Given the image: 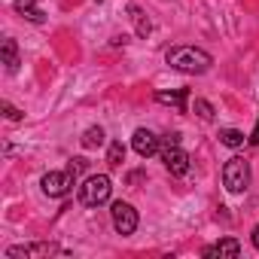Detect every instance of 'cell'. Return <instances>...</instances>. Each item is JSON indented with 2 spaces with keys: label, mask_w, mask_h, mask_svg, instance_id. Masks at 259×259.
<instances>
[{
  "label": "cell",
  "mask_w": 259,
  "mask_h": 259,
  "mask_svg": "<svg viewBox=\"0 0 259 259\" xmlns=\"http://www.w3.org/2000/svg\"><path fill=\"white\" fill-rule=\"evenodd\" d=\"M247 141H250V144H253V147H259V119H256V128H253V135H250V138H247Z\"/></svg>",
  "instance_id": "21"
},
{
  "label": "cell",
  "mask_w": 259,
  "mask_h": 259,
  "mask_svg": "<svg viewBox=\"0 0 259 259\" xmlns=\"http://www.w3.org/2000/svg\"><path fill=\"white\" fill-rule=\"evenodd\" d=\"M138 180H144V171H132V174H128V183H138Z\"/></svg>",
  "instance_id": "23"
},
{
  "label": "cell",
  "mask_w": 259,
  "mask_h": 259,
  "mask_svg": "<svg viewBox=\"0 0 259 259\" xmlns=\"http://www.w3.org/2000/svg\"><path fill=\"white\" fill-rule=\"evenodd\" d=\"M0 55H4V64H7V73H16L19 70V43L13 37H7L4 43H0Z\"/></svg>",
  "instance_id": "12"
},
{
  "label": "cell",
  "mask_w": 259,
  "mask_h": 259,
  "mask_svg": "<svg viewBox=\"0 0 259 259\" xmlns=\"http://www.w3.org/2000/svg\"><path fill=\"white\" fill-rule=\"evenodd\" d=\"M162 147H180V132L165 135V138H162ZM162 147H159V150H162Z\"/></svg>",
  "instance_id": "20"
},
{
  "label": "cell",
  "mask_w": 259,
  "mask_h": 259,
  "mask_svg": "<svg viewBox=\"0 0 259 259\" xmlns=\"http://www.w3.org/2000/svg\"><path fill=\"white\" fill-rule=\"evenodd\" d=\"M128 13H132V19H135V28H138V37H147L150 31H153V25H150V19L138 10V7H132V10H128Z\"/></svg>",
  "instance_id": "16"
},
{
  "label": "cell",
  "mask_w": 259,
  "mask_h": 259,
  "mask_svg": "<svg viewBox=\"0 0 259 259\" xmlns=\"http://www.w3.org/2000/svg\"><path fill=\"white\" fill-rule=\"evenodd\" d=\"M95 4H101V0H95Z\"/></svg>",
  "instance_id": "25"
},
{
  "label": "cell",
  "mask_w": 259,
  "mask_h": 259,
  "mask_svg": "<svg viewBox=\"0 0 259 259\" xmlns=\"http://www.w3.org/2000/svg\"><path fill=\"white\" fill-rule=\"evenodd\" d=\"M64 250L52 241H34V244H16L7 250V259H46V256H61Z\"/></svg>",
  "instance_id": "4"
},
{
  "label": "cell",
  "mask_w": 259,
  "mask_h": 259,
  "mask_svg": "<svg viewBox=\"0 0 259 259\" xmlns=\"http://www.w3.org/2000/svg\"><path fill=\"white\" fill-rule=\"evenodd\" d=\"M125 43H128V37H125V34H122V37H113V46H125Z\"/></svg>",
  "instance_id": "24"
},
{
  "label": "cell",
  "mask_w": 259,
  "mask_h": 259,
  "mask_svg": "<svg viewBox=\"0 0 259 259\" xmlns=\"http://www.w3.org/2000/svg\"><path fill=\"white\" fill-rule=\"evenodd\" d=\"M85 168H89V162H85V159H70V165H67V171H70L73 177H79Z\"/></svg>",
  "instance_id": "19"
},
{
  "label": "cell",
  "mask_w": 259,
  "mask_h": 259,
  "mask_svg": "<svg viewBox=\"0 0 259 259\" xmlns=\"http://www.w3.org/2000/svg\"><path fill=\"white\" fill-rule=\"evenodd\" d=\"M110 217H113V229L119 235H135L138 232V210L128 201H113L110 204Z\"/></svg>",
  "instance_id": "5"
},
{
  "label": "cell",
  "mask_w": 259,
  "mask_h": 259,
  "mask_svg": "<svg viewBox=\"0 0 259 259\" xmlns=\"http://www.w3.org/2000/svg\"><path fill=\"white\" fill-rule=\"evenodd\" d=\"M122 162H125V147H122V141H113L110 150H107V165L110 168H122Z\"/></svg>",
  "instance_id": "15"
},
{
  "label": "cell",
  "mask_w": 259,
  "mask_h": 259,
  "mask_svg": "<svg viewBox=\"0 0 259 259\" xmlns=\"http://www.w3.org/2000/svg\"><path fill=\"white\" fill-rule=\"evenodd\" d=\"M195 113H198V119H204V122H213V104H210V101H204V98H195Z\"/></svg>",
  "instance_id": "17"
},
{
  "label": "cell",
  "mask_w": 259,
  "mask_h": 259,
  "mask_svg": "<svg viewBox=\"0 0 259 259\" xmlns=\"http://www.w3.org/2000/svg\"><path fill=\"white\" fill-rule=\"evenodd\" d=\"M132 147H135V153H138L141 159H150V156H156V153H159L162 141L150 132V128H138V132L132 135Z\"/></svg>",
  "instance_id": "8"
},
{
  "label": "cell",
  "mask_w": 259,
  "mask_h": 259,
  "mask_svg": "<svg viewBox=\"0 0 259 259\" xmlns=\"http://www.w3.org/2000/svg\"><path fill=\"white\" fill-rule=\"evenodd\" d=\"M220 144L229 147V150H238V147H244V132H238V128H223V132H220Z\"/></svg>",
  "instance_id": "14"
},
{
  "label": "cell",
  "mask_w": 259,
  "mask_h": 259,
  "mask_svg": "<svg viewBox=\"0 0 259 259\" xmlns=\"http://www.w3.org/2000/svg\"><path fill=\"white\" fill-rule=\"evenodd\" d=\"M250 241H253V247H256V250H259V223H256V229H253V232H250Z\"/></svg>",
  "instance_id": "22"
},
{
  "label": "cell",
  "mask_w": 259,
  "mask_h": 259,
  "mask_svg": "<svg viewBox=\"0 0 259 259\" xmlns=\"http://www.w3.org/2000/svg\"><path fill=\"white\" fill-rule=\"evenodd\" d=\"M110 192H113V180L107 174H92L79 186V201L85 207H101V204L110 201Z\"/></svg>",
  "instance_id": "2"
},
{
  "label": "cell",
  "mask_w": 259,
  "mask_h": 259,
  "mask_svg": "<svg viewBox=\"0 0 259 259\" xmlns=\"http://www.w3.org/2000/svg\"><path fill=\"white\" fill-rule=\"evenodd\" d=\"M13 7H16V13H19V16H25V19H28V22H34V25H43V22H46L43 10L37 7V0H13Z\"/></svg>",
  "instance_id": "11"
},
{
  "label": "cell",
  "mask_w": 259,
  "mask_h": 259,
  "mask_svg": "<svg viewBox=\"0 0 259 259\" xmlns=\"http://www.w3.org/2000/svg\"><path fill=\"white\" fill-rule=\"evenodd\" d=\"M104 128L101 125H92V128H85V135L79 138V144H82V150H98L101 144H104Z\"/></svg>",
  "instance_id": "13"
},
{
  "label": "cell",
  "mask_w": 259,
  "mask_h": 259,
  "mask_svg": "<svg viewBox=\"0 0 259 259\" xmlns=\"http://www.w3.org/2000/svg\"><path fill=\"white\" fill-rule=\"evenodd\" d=\"M73 183H76V177H73L70 171H49V174H43V180H40V186H43V192H46L49 198H64V195L73 189Z\"/></svg>",
  "instance_id": "6"
},
{
  "label": "cell",
  "mask_w": 259,
  "mask_h": 259,
  "mask_svg": "<svg viewBox=\"0 0 259 259\" xmlns=\"http://www.w3.org/2000/svg\"><path fill=\"white\" fill-rule=\"evenodd\" d=\"M156 101H159V104H165V107H174V110L186 113L189 92H186V89H174V92H168V89H159V92H156Z\"/></svg>",
  "instance_id": "10"
},
{
  "label": "cell",
  "mask_w": 259,
  "mask_h": 259,
  "mask_svg": "<svg viewBox=\"0 0 259 259\" xmlns=\"http://www.w3.org/2000/svg\"><path fill=\"white\" fill-rule=\"evenodd\" d=\"M159 156H162V162H165V168H168L171 177H183L189 171V153L186 150H180V147H162Z\"/></svg>",
  "instance_id": "7"
},
{
  "label": "cell",
  "mask_w": 259,
  "mask_h": 259,
  "mask_svg": "<svg viewBox=\"0 0 259 259\" xmlns=\"http://www.w3.org/2000/svg\"><path fill=\"white\" fill-rule=\"evenodd\" d=\"M0 107H4V116H7L10 122H22V119H25V113H22L19 107H13L10 101H4V104H0Z\"/></svg>",
  "instance_id": "18"
},
{
  "label": "cell",
  "mask_w": 259,
  "mask_h": 259,
  "mask_svg": "<svg viewBox=\"0 0 259 259\" xmlns=\"http://www.w3.org/2000/svg\"><path fill=\"white\" fill-rule=\"evenodd\" d=\"M223 186H226L232 195L247 192V186H250V162L241 159V156H232V159L223 165Z\"/></svg>",
  "instance_id": "3"
},
{
  "label": "cell",
  "mask_w": 259,
  "mask_h": 259,
  "mask_svg": "<svg viewBox=\"0 0 259 259\" xmlns=\"http://www.w3.org/2000/svg\"><path fill=\"white\" fill-rule=\"evenodd\" d=\"M241 253V244L235 238H220L217 244L204 247V259H238Z\"/></svg>",
  "instance_id": "9"
},
{
  "label": "cell",
  "mask_w": 259,
  "mask_h": 259,
  "mask_svg": "<svg viewBox=\"0 0 259 259\" xmlns=\"http://www.w3.org/2000/svg\"><path fill=\"white\" fill-rule=\"evenodd\" d=\"M165 61H168L174 70L189 73V76H201V73H207L210 64H213L210 52H204V49H198V46H171V49L165 52Z\"/></svg>",
  "instance_id": "1"
}]
</instances>
